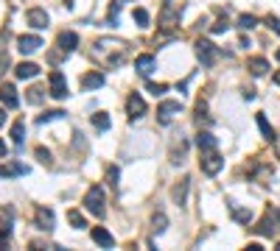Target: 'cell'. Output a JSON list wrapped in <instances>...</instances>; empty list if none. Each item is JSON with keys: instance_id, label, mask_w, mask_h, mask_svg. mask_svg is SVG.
Wrapping results in <instances>:
<instances>
[{"instance_id": "6da1fadb", "label": "cell", "mask_w": 280, "mask_h": 251, "mask_svg": "<svg viewBox=\"0 0 280 251\" xmlns=\"http://www.w3.org/2000/svg\"><path fill=\"white\" fill-rule=\"evenodd\" d=\"M196 59H199L205 67H213L216 59H219V48L207 39H196Z\"/></svg>"}, {"instance_id": "7a4b0ae2", "label": "cell", "mask_w": 280, "mask_h": 251, "mask_svg": "<svg viewBox=\"0 0 280 251\" xmlns=\"http://www.w3.org/2000/svg\"><path fill=\"white\" fill-rule=\"evenodd\" d=\"M84 207H87V212H92L96 218H101V215H104V190H101L98 184L87 190V196H84Z\"/></svg>"}, {"instance_id": "3957f363", "label": "cell", "mask_w": 280, "mask_h": 251, "mask_svg": "<svg viewBox=\"0 0 280 251\" xmlns=\"http://www.w3.org/2000/svg\"><path fill=\"white\" fill-rule=\"evenodd\" d=\"M51 95H54L56 101L67 98V84H65V76H62L59 70H54V73H51Z\"/></svg>"}, {"instance_id": "277c9868", "label": "cell", "mask_w": 280, "mask_h": 251, "mask_svg": "<svg viewBox=\"0 0 280 251\" xmlns=\"http://www.w3.org/2000/svg\"><path fill=\"white\" fill-rule=\"evenodd\" d=\"M221 167H224V159H221L219 154H213V151H210L207 156H202V170H205L207 176H216Z\"/></svg>"}, {"instance_id": "5b68a950", "label": "cell", "mask_w": 280, "mask_h": 251, "mask_svg": "<svg viewBox=\"0 0 280 251\" xmlns=\"http://www.w3.org/2000/svg\"><path fill=\"white\" fill-rule=\"evenodd\" d=\"M126 109H129V120H140L143 114H146V101H143V98L134 92V95H129Z\"/></svg>"}, {"instance_id": "8992f818", "label": "cell", "mask_w": 280, "mask_h": 251, "mask_svg": "<svg viewBox=\"0 0 280 251\" xmlns=\"http://www.w3.org/2000/svg\"><path fill=\"white\" fill-rule=\"evenodd\" d=\"M182 109V103L179 101H163L157 106V117H160V123H171V117Z\"/></svg>"}, {"instance_id": "52a82bcc", "label": "cell", "mask_w": 280, "mask_h": 251, "mask_svg": "<svg viewBox=\"0 0 280 251\" xmlns=\"http://www.w3.org/2000/svg\"><path fill=\"white\" fill-rule=\"evenodd\" d=\"M39 48H42V39H39V36H20V39H17V50L23 56L37 53Z\"/></svg>"}, {"instance_id": "ba28073f", "label": "cell", "mask_w": 280, "mask_h": 251, "mask_svg": "<svg viewBox=\"0 0 280 251\" xmlns=\"http://www.w3.org/2000/svg\"><path fill=\"white\" fill-rule=\"evenodd\" d=\"M56 45H59V50H62V53H73V50H76V45H79V36H76L73 31H62V34H59V39H56Z\"/></svg>"}, {"instance_id": "9c48e42d", "label": "cell", "mask_w": 280, "mask_h": 251, "mask_svg": "<svg viewBox=\"0 0 280 251\" xmlns=\"http://www.w3.org/2000/svg\"><path fill=\"white\" fill-rule=\"evenodd\" d=\"M0 101H3L6 109H17L20 98H17V90H14L12 84H3V87H0Z\"/></svg>"}, {"instance_id": "30bf717a", "label": "cell", "mask_w": 280, "mask_h": 251, "mask_svg": "<svg viewBox=\"0 0 280 251\" xmlns=\"http://www.w3.org/2000/svg\"><path fill=\"white\" fill-rule=\"evenodd\" d=\"M25 20H28V25H34V28H48V14H45V9H28Z\"/></svg>"}, {"instance_id": "8fae6325", "label": "cell", "mask_w": 280, "mask_h": 251, "mask_svg": "<svg viewBox=\"0 0 280 251\" xmlns=\"http://www.w3.org/2000/svg\"><path fill=\"white\" fill-rule=\"evenodd\" d=\"M39 73V67L34 65V61H20L17 67H14V76L17 78H34Z\"/></svg>"}, {"instance_id": "7c38bea8", "label": "cell", "mask_w": 280, "mask_h": 251, "mask_svg": "<svg viewBox=\"0 0 280 251\" xmlns=\"http://www.w3.org/2000/svg\"><path fill=\"white\" fill-rule=\"evenodd\" d=\"M92 240H96L98 245H104V248H112V234L107 232L104 226H96V229H92Z\"/></svg>"}, {"instance_id": "4fadbf2b", "label": "cell", "mask_w": 280, "mask_h": 251, "mask_svg": "<svg viewBox=\"0 0 280 251\" xmlns=\"http://www.w3.org/2000/svg\"><path fill=\"white\" fill-rule=\"evenodd\" d=\"M196 145H199V151H216V137L207 132H199L196 134Z\"/></svg>"}, {"instance_id": "5bb4252c", "label": "cell", "mask_w": 280, "mask_h": 251, "mask_svg": "<svg viewBox=\"0 0 280 251\" xmlns=\"http://www.w3.org/2000/svg\"><path fill=\"white\" fill-rule=\"evenodd\" d=\"M247 67H250V73H252V76H263V73L269 70V61L263 59V56H255V59H250V61H247Z\"/></svg>"}, {"instance_id": "9a60e30c", "label": "cell", "mask_w": 280, "mask_h": 251, "mask_svg": "<svg viewBox=\"0 0 280 251\" xmlns=\"http://www.w3.org/2000/svg\"><path fill=\"white\" fill-rule=\"evenodd\" d=\"M81 87H84V90H98V87H104V76L101 73H87V76L81 78Z\"/></svg>"}, {"instance_id": "2e32d148", "label": "cell", "mask_w": 280, "mask_h": 251, "mask_svg": "<svg viewBox=\"0 0 280 251\" xmlns=\"http://www.w3.org/2000/svg\"><path fill=\"white\" fill-rule=\"evenodd\" d=\"M37 223H39V229L51 232L54 229V212L51 209H37Z\"/></svg>"}, {"instance_id": "e0dca14e", "label": "cell", "mask_w": 280, "mask_h": 251, "mask_svg": "<svg viewBox=\"0 0 280 251\" xmlns=\"http://www.w3.org/2000/svg\"><path fill=\"white\" fill-rule=\"evenodd\" d=\"M134 67H137L140 76H149V73L154 70V56H137V61H134Z\"/></svg>"}, {"instance_id": "ac0fdd59", "label": "cell", "mask_w": 280, "mask_h": 251, "mask_svg": "<svg viewBox=\"0 0 280 251\" xmlns=\"http://www.w3.org/2000/svg\"><path fill=\"white\" fill-rule=\"evenodd\" d=\"M255 232H258V234H263V237H272V234H274V221L266 215V218L261 221V226H255Z\"/></svg>"}, {"instance_id": "d6986e66", "label": "cell", "mask_w": 280, "mask_h": 251, "mask_svg": "<svg viewBox=\"0 0 280 251\" xmlns=\"http://www.w3.org/2000/svg\"><path fill=\"white\" fill-rule=\"evenodd\" d=\"M12 140L17 145H23V140H25V123H23V120H17V123L12 126Z\"/></svg>"}, {"instance_id": "ffe728a7", "label": "cell", "mask_w": 280, "mask_h": 251, "mask_svg": "<svg viewBox=\"0 0 280 251\" xmlns=\"http://www.w3.org/2000/svg\"><path fill=\"white\" fill-rule=\"evenodd\" d=\"M92 126H96L98 132H107L110 129V114H104V112L92 114Z\"/></svg>"}, {"instance_id": "44dd1931", "label": "cell", "mask_w": 280, "mask_h": 251, "mask_svg": "<svg viewBox=\"0 0 280 251\" xmlns=\"http://www.w3.org/2000/svg\"><path fill=\"white\" fill-rule=\"evenodd\" d=\"M59 117H65V112H62V109H54V112H45V114H39V117H37V123H39V126H45V123H51V120H59Z\"/></svg>"}, {"instance_id": "7402d4cb", "label": "cell", "mask_w": 280, "mask_h": 251, "mask_svg": "<svg viewBox=\"0 0 280 251\" xmlns=\"http://www.w3.org/2000/svg\"><path fill=\"white\" fill-rule=\"evenodd\" d=\"M258 25V20L252 17V14H241V17H238V28L241 31H250V28H255Z\"/></svg>"}, {"instance_id": "603a6c76", "label": "cell", "mask_w": 280, "mask_h": 251, "mask_svg": "<svg viewBox=\"0 0 280 251\" xmlns=\"http://www.w3.org/2000/svg\"><path fill=\"white\" fill-rule=\"evenodd\" d=\"M258 126H261L263 137H266V140H274V129H272V126H269V120L263 117V114H258Z\"/></svg>"}, {"instance_id": "cb8c5ba5", "label": "cell", "mask_w": 280, "mask_h": 251, "mask_svg": "<svg viewBox=\"0 0 280 251\" xmlns=\"http://www.w3.org/2000/svg\"><path fill=\"white\" fill-rule=\"evenodd\" d=\"M185 193H188V179H185L179 187H174V201H177V204H185Z\"/></svg>"}, {"instance_id": "d4e9b609", "label": "cell", "mask_w": 280, "mask_h": 251, "mask_svg": "<svg viewBox=\"0 0 280 251\" xmlns=\"http://www.w3.org/2000/svg\"><path fill=\"white\" fill-rule=\"evenodd\" d=\"M67 221L73 223L76 229H84V218H81V212H76V209H70V212H67Z\"/></svg>"}, {"instance_id": "484cf974", "label": "cell", "mask_w": 280, "mask_h": 251, "mask_svg": "<svg viewBox=\"0 0 280 251\" xmlns=\"http://www.w3.org/2000/svg\"><path fill=\"white\" fill-rule=\"evenodd\" d=\"M210 28H213V34H224V31L230 28V23H227V17H219L213 25H210Z\"/></svg>"}, {"instance_id": "4316f807", "label": "cell", "mask_w": 280, "mask_h": 251, "mask_svg": "<svg viewBox=\"0 0 280 251\" xmlns=\"http://www.w3.org/2000/svg\"><path fill=\"white\" fill-rule=\"evenodd\" d=\"M134 20H137L140 25H149V12L146 9H134V14H132Z\"/></svg>"}, {"instance_id": "83f0119b", "label": "cell", "mask_w": 280, "mask_h": 251, "mask_svg": "<svg viewBox=\"0 0 280 251\" xmlns=\"http://www.w3.org/2000/svg\"><path fill=\"white\" fill-rule=\"evenodd\" d=\"M165 223H168V221H165V215H163V212H160V215H154V232H165Z\"/></svg>"}, {"instance_id": "f1b7e54d", "label": "cell", "mask_w": 280, "mask_h": 251, "mask_svg": "<svg viewBox=\"0 0 280 251\" xmlns=\"http://www.w3.org/2000/svg\"><path fill=\"white\" fill-rule=\"evenodd\" d=\"M28 101L39 103V101H42V90H39V87H31V90H28Z\"/></svg>"}, {"instance_id": "f546056e", "label": "cell", "mask_w": 280, "mask_h": 251, "mask_svg": "<svg viewBox=\"0 0 280 251\" xmlns=\"http://www.w3.org/2000/svg\"><path fill=\"white\" fill-rule=\"evenodd\" d=\"M165 90H168L165 84H149V92H152V95H163Z\"/></svg>"}, {"instance_id": "4dcf8cb0", "label": "cell", "mask_w": 280, "mask_h": 251, "mask_svg": "<svg viewBox=\"0 0 280 251\" xmlns=\"http://www.w3.org/2000/svg\"><path fill=\"white\" fill-rule=\"evenodd\" d=\"M236 218H238V221H241V223H250V209H247V212H244V209H236Z\"/></svg>"}, {"instance_id": "1f68e13d", "label": "cell", "mask_w": 280, "mask_h": 251, "mask_svg": "<svg viewBox=\"0 0 280 251\" xmlns=\"http://www.w3.org/2000/svg\"><path fill=\"white\" fill-rule=\"evenodd\" d=\"M37 156H39V162H45V165H51V154L45 148H37Z\"/></svg>"}, {"instance_id": "d6a6232c", "label": "cell", "mask_w": 280, "mask_h": 251, "mask_svg": "<svg viewBox=\"0 0 280 251\" xmlns=\"http://www.w3.org/2000/svg\"><path fill=\"white\" fill-rule=\"evenodd\" d=\"M266 23H269V25H272V28H274V31H277V34H280V20H277V17H269V20H266Z\"/></svg>"}, {"instance_id": "836d02e7", "label": "cell", "mask_w": 280, "mask_h": 251, "mask_svg": "<svg viewBox=\"0 0 280 251\" xmlns=\"http://www.w3.org/2000/svg\"><path fill=\"white\" fill-rule=\"evenodd\" d=\"M6 123V112H3V109H0V126Z\"/></svg>"}, {"instance_id": "e575fe53", "label": "cell", "mask_w": 280, "mask_h": 251, "mask_svg": "<svg viewBox=\"0 0 280 251\" xmlns=\"http://www.w3.org/2000/svg\"><path fill=\"white\" fill-rule=\"evenodd\" d=\"M274 84H277V87H280V70L274 73Z\"/></svg>"}, {"instance_id": "d590c367", "label": "cell", "mask_w": 280, "mask_h": 251, "mask_svg": "<svg viewBox=\"0 0 280 251\" xmlns=\"http://www.w3.org/2000/svg\"><path fill=\"white\" fill-rule=\"evenodd\" d=\"M0 156H6V145L0 143Z\"/></svg>"}, {"instance_id": "8d00e7d4", "label": "cell", "mask_w": 280, "mask_h": 251, "mask_svg": "<svg viewBox=\"0 0 280 251\" xmlns=\"http://www.w3.org/2000/svg\"><path fill=\"white\" fill-rule=\"evenodd\" d=\"M277 59H280V50H277Z\"/></svg>"}, {"instance_id": "74e56055", "label": "cell", "mask_w": 280, "mask_h": 251, "mask_svg": "<svg viewBox=\"0 0 280 251\" xmlns=\"http://www.w3.org/2000/svg\"><path fill=\"white\" fill-rule=\"evenodd\" d=\"M277 218H280V209H277Z\"/></svg>"}]
</instances>
